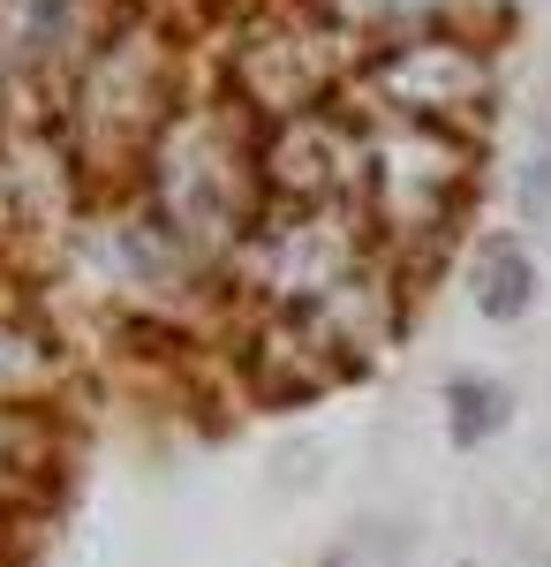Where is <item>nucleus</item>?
Returning <instances> with one entry per match:
<instances>
[{"instance_id": "nucleus-1", "label": "nucleus", "mask_w": 551, "mask_h": 567, "mask_svg": "<svg viewBox=\"0 0 551 567\" xmlns=\"http://www.w3.org/2000/svg\"><path fill=\"white\" fill-rule=\"evenodd\" d=\"M371 91L416 130H454L491 106V61L476 39H393L371 61Z\"/></svg>"}, {"instance_id": "nucleus-4", "label": "nucleus", "mask_w": 551, "mask_h": 567, "mask_svg": "<svg viewBox=\"0 0 551 567\" xmlns=\"http://www.w3.org/2000/svg\"><path fill=\"white\" fill-rule=\"evenodd\" d=\"M45 477V432L31 409L0 401V507H15L23 492H39Z\"/></svg>"}, {"instance_id": "nucleus-6", "label": "nucleus", "mask_w": 551, "mask_h": 567, "mask_svg": "<svg viewBox=\"0 0 551 567\" xmlns=\"http://www.w3.org/2000/svg\"><path fill=\"white\" fill-rule=\"evenodd\" d=\"M325 567H401V537H355V545H340Z\"/></svg>"}, {"instance_id": "nucleus-2", "label": "nucleus", "mask_w": 551, "mask_h": 567, "mask_svg": "<svg viewBox=\"0 0 551 567\" xmlns=\"http://www.w3.org/2000/svg\"><path fill=\"white\" fill-rule=\"evenodd\" d=\"M529 303H537V258L513 235H491L476 250V310L491 326H513V318H529Z\"/></svg>"}, {"instance_id": "nucleus-3", "label": "nucleus", "mask_w": 551, "mask_h": 567, "mask_svg": "<svg viewBox=\"0 0 551 567\" xmlns=\"http://www.w3.org/2000/svg\"><path fill=\"white\" fill-rule=\"evenodd\" d=\"M507 416H513V393L499 386V379H454L446 386V439L454 446H491V439L507 432Z\"/></svg>"}, {"instance_id": "nucleus-5", "label": "nucleus", "mask_w": 551, "mask_h": 567, "mask_svg": "<svg viewBox=\"0 0 551 567\" xmlns=\"http://www.w3.org/2000/svg\"><path fill=\"white\" fill-rule=\"evenodd\" d=\"M521 213L544 219L551 213V99L537 114V144H529V167H521Z\"/></svg>"}]
</instances>
